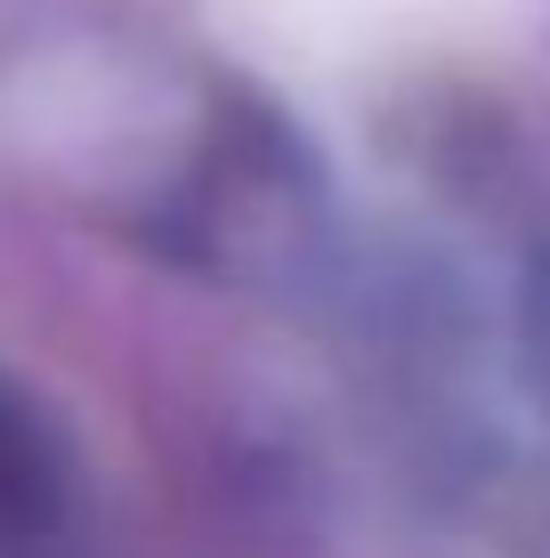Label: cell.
Listing matches in <instances>:
<instances>
[{"label":"cell","mask_w":550,"mask_h":558,"mask_svg":"<svg viewBox=\"0 0 550 558\" xmlns=\"http://www.w3.org/2000/svg\"><path fill=\"white\" fill-rule=\"evenodd\" d=\"M0 558H82V470L16 373H0Z\"/></svg>","instance_id":"cell-1"}]
</instances>
